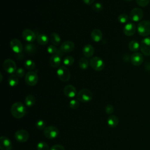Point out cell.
Segmentation results:
<instances>
[{
    "instance_id": "6da1fadb",
    "label": "cell",
    "mask_w": 150,
    "mask_h": 150,
    "mask_svg": "<svg viewBox=\"0 0 150 150\" xmlns=\"http://www.w3.org/2000/svg\"><path fill=\"white\" fill-rule=\"evenodd\" d=\"M11 112L13 117L19 119L25 116L26 113V108L22 103L18 101L12 105Z\"/></svg>"
},
{
    "instance_id": "7a4b0ae2",
    "label": "cell",
    "mask_w": 150,
    "mask_h": 150,
    "mask_svg": "<svg viewBox=\"0 0 150 150\" xmlns=\"http://www.w3.org/2000/svg\"><path fill=\"white\" fill-rule=\"evenodd\" d=\"M137 32L142 36H147L150 35V21H142L139 22L137 26Z\"/></svg>"
},
{
    "instance_id": "3957f363",
    "label": "cell",
    "mask_w": 150,
    "mask_h": 150,
    "mask_svg": "<svg viewBox=\"0 0 150 150\" xmlns=\"http://www.w3.org/2000/svg\"><path fill=\"white\" fill-rule=\"evenodd\" d=\"M93 95L91 91L88 89L81 90L77 95V98L79 101L82 103H88L93 98Z\"/></svg>"
},
{
    "instance_id": "277c9868",
    "label": "cell",
    "mask_w": 150,
    "mask_h": 150,
    "mask_svg": "<svg viewBox=\"0 0 150 150\" xmlns=\"http://www.w3.org/2000/svg\"><path fill=\"white\" fill-rule=\"evenodd\" d=\"M90 64L92 69L96 71H101L104 68V62L98 56H94L90 60Z\"/></svg>"
},
{
    "instance_id": "5b68a950",
    "label": "cell",
    "mask_w": 150,
    "mask_h": 150,
    "mask_svg": "<svg viewBox=\"0 0 150 150\" xmlns=\"http://www.w3.org/2000/svg\"><path fill=\"white\" fill-rule=\"evenodd\" d=\"M56 74L57 77L63 82L69 81L70 77V73L69 69L64 66L59 67L57 70Z\"/></svg>"
},
{
    "instance_id": "8992f818",
    "label": "cell",
    "mask_w": 150,
    "mask_h": 150,
    "mask_svg": "<svg viewBox=\"0 0 150 150\" xmlns=\"http://www.w3.org/2000/svg\"><path fill=\"white\" fill-rule=\"evenodd\" d=\"M25 80L26 83L30 86H35L38 81V75L36 71H29L25 76Z\"/></svg>"
},
{
    "instance_id": "52a82bcc",
    "label": "cell",
    "mask_w": 150,
    "mask_h": 150,
    "mask_svg": "<svg viewBox=\"0 0 150 150\" xmlns=\"http://www.w3.org/2000/svg\"><path fill=\"white\" fill-rule=\"evenodd\" d=\"M4 69L9 74H12L15 73L17 69L15 62L11 59H7L3 63Z\"/></svg>"
},
{
    "instance_id": "ba28073f",
    "label": "cell",
    "mask_w": 150,
    "mask_h": 150,
    "mask_svg": "<svg viewBox=\"0 0 150 150\" xmlns=\"http://www.w3.org/2000/svg\"><path fill=\"white\" fill-rule=\"evenodd\" d=\"M144 16L143 11L139 8H133L129 15V18L133 22H138L142 19Z\"/></svg>"
},
{
    "instance_id": "9c48e42d",
    "label": "cell",
    "mask_w": 150,
    "mask_h": 150,
    "mask_svg": "<svg viewBox=\"0 0 150 150\" xmlns=\"http://www.w3.org/2000/svg\"><path fill=\"white\" fill-rule=\"evenodd\" d=\"M59 129L54 126L46 127L43 130L44 136L48 139H54L59 135Z\"/></svg>"
},
{
    "instance_id": "30bf717a",
    "label": "cell",
    "mask_w": 150,
    "mask_h": 150,
    "mask_svg": "<svg viewBox=\"0 0 150 150\" xmlns=\"http://www.w3.org/2000/svg\"><path fill=\"white\" fill-rule=\"evenodd\" d=\"M140 50L145 56H150V37H147L142 40L140 43Z\"/></svg>"
},
{
    "instance_id": "8fae6325",
    "label": "cell",
    "mask_w": 150,
    "mask_h": 150,
    "mask_svg": "<svg viewBox=\"0 0 150 150\" xmlns=\"http://www.w3.org/2000/svg\"><path fill=\"white\" fill-rule=\"evenodd\" d=\"M9 46L12 50L18 54L21 53L23 50V45L22 42L17 39H12L10 41Z\"/></svg>"
},
{
    "instance_id": "7c38bea8",
    "label": "cell",
    "mask_w": 150,
    "mask_h": 150,
    "mask_svg": "<svg viewBox=\"0 0 150 150\" xmlns=\"http://www.w3.org/2000/svg\"><path fill=\"white\" fill-rule=\"evenodd\" d=\"M22 38L29 43H32L35 41L37 38L35 33L29 29H24L22 32Z\"/></svg>"
},
{
    "instance_id": "4fadbf2b",
    "label": "cell",
    "mask_w": 150,
    "mask_h": 150,
    "mask_svg": "<svg viewBox=\"0 0 150 150\" xmlns=\"http://www.w3.org/2000/svg\"><path fill=\"white\" fill-rule=\"evenodd\" d=\"M29 137V133L25 129H19L15 134V139L19 142H25L27 141Z\"/></svg>"
},
{
    "instance_id": "5bb4252c",
    "label": "cell",
    "mask_w": 150,
    "mask_h": 150,
    "mask_svg": "<svg viewBox=\"0 0 150 150\" xmlns=\"http://www.w3.org/2000/svg\"><path fill=\"white\" fill-rule=\"evenodd\" d=\"M136 26L133 22H128L123 28V32L127 36H131L135 34Z\"/></svg>"
},
{
    "instance_id": "9a60e30c",
    "label": "cell",
    "mask_w": 150,
    "mask_h": 150,
    "mask_svg": "<svg viewBox=\"0 0 150 150\" xmlns=\"http://www.w3.org/2000/svg\"><path fill=\"white\" fill-rule=\"evenodd\" d=\"M75 45L74 43L70 40H66L63 42L61 45L60 49L63 53H70L73 51L74 49Z\"/></svg>"
},
{
    "instance_id": "2e32d148",
    "label": "cell",
    "mask_w": 150,
    "mask_h": 150,
    "mask_svg": "<svg viewBox=\"0 0 150 150\" xmlns=\"http://www.w3.org/2000/svg\"><path fill=\"white\" fill-rule=\"evenodd\" d=\"M130 60L133 65L139 66L144 61V57L141 53L139 52H135L131 56Z\"/></svg>"
},
{
    "instance_id": "e0dca14e",
    "label": "cell",
    "mask_w": 150,
    "mask_h": 150,
    "mask_svg": "<svg viewBox=\"0 0 150 150\" xmlns=\"http://www.w3.org/2000/svg\"><path fill=\"white\" fill-rule=\"evenodd\" d=\"M12 145L11 140L7 137L2 136L0 138V148L1 150H11Z\"/></svg>"
},
{
    "instance_id": "ac0fdd59",
    "label": "cell",
    "mask_w": 150,
    "mask_h": 150,
    "mask_svg": "<svg viewBox=\"0 0 150 150\" xmlns=\"http://www.w3.org/2000/svg\"><path fill=\"white\" fill-rule=\"evenodd\" d=\"M63 92L64 95L69 98H73L77 94V91L76 88L71 84L66 85L63 89Z\"/></svg>"
},
{
    "instance_id": "d6986e66",
    "label": "cell",
    "mask_w": 150,
    "mask_h": 150,
    "mask_svg": "<svg viewBox=\"0 0 150 150\" xmlns=\"http://www.w3.org/2000/svg\"><path fill=\"white\" fill-rule=\"evenodd\" d=\"M62 62V56L58 54H54L52 55L50 58L49 63L50 66L53 68H57L60 66Z\"/></svg>"
},
{
    "instance_id": "ffe728a7",
    "label": "cell",
    "mask_w": 150,
    "mask_h": 150,
    "mask_svg": "<svg viewBox=\"0 0 150 150\" xmlns=\"http://www.w3.org/2000/svg\"><path fill=\"white\" fill-rule=\"evenodd\" d=\"M94 53V49L90 44L86 45L83 48V54L86 58L91 57Z\"/></svg>"
},
{
    "instance_id": "44dd1931",
    "label": "cell",
    "mask_w": 150,
    "mask_h": 150,
    "mask_svg": "<svg viewBox=\"0 0 150 150\" xmlns=\"http://www.w3.org/2000/svg\"><path fill=\"white\" fill-rule=\"evenodd\" d=\"M91 38L96 42L101 41L103 38V33L100 29H94L91 32Z\"/></svg>"
},
{
    "instance_id": "7402d4cb",
    "label": "cell",
    "mask_w": 150,
    "mask_h": 150,
    "mask_svg": "<svg viewBox=\"0 0 150 150\" xmlns=\"http://www.w3.org/2000/svg\"><path fill=\"white\" fill-rule=\"evenodd\" d=\"M119 122L118 118L115 115H110L107 119V124L111 128H114L117 127Z\"/></svg>"
},
{
    "instance_id": "603a6c76",
    "label": "cell",
    "mask_w": 150,
    "mask_h": 150,
    "mask_svg": "<svg viewBox=\"0 0 150 150\" xmlns=\"http://www.w3.org/2000/svg\"><path fill=\"white\" fill-rule=\"evenodd\" d=\"M50 40L52 44L55 46H58L61 42V38L59 35L56 32H53L50 36Z\"/></svg>"
},
{
    "instance_id": "cb8c5ba5",
    "label": "cell",
    "mask_w": 150,
    "mask_h": 150,
    "mask_svg": "<svg viewBox=\"0 0 150 150\" xmlns=\"http://www.w3.org/2000/svg\"><path fill=\"white\" fill-rule=\"evenodd\" d=\"M37 42L40 45H46L49 42V38L45 34H39L36 38Z\"/></svg>"
},
{
    "instance_id": "d4e9b609",
    "label": "cell",
    "mask_w": 150,
    "mask_h": 150,
    "mask_svg": "<svg viewBox=\"0 0 150 150\" xmlns=\"http://www.w3.org/2000/svg\"><path fill=\"white\" fill-rule=\"evenodd\" d=\"M8 83L11 87L16 86L19 83L18 77L14 74H11L8 79Z\"/></svg>"
},
{
    "instance_id": "484cf974",
    "label": "cell",
    "mask_w": 150,
    "mask_h": 150,
    "mask_svg": "<svg viewBox=\"0 0 150 150\" xmlns=\"http://www.w3.org/2000/svg\"><path fill=\"white\" fill-rule=\"evenodd\" d=\"M35 101H36V99H35V97H34V96L32 95V94H29L28 95L25 99V105L27 106V107H32L35 103Z\"/></svg>"
},
{
    "instance_id": "4316f807",
    "label": "cell",
    "mask_w": 150,
    "mask_h": 150,
    "mask_svg": "<svg viewBox=\"0 0 150 150\" xmlns=\"http://www.w3.org/2000/svg\"><path fill=\"white\" fill-rule=\"evenodd\" d=\"M128 48L130 51L133 52H137L140 48V45L136 40H131L128 45Z\"/></svg>"
},
{
    "instance_id": "83f0119b",
    "label": "cell",
    "mask_w": 150,
    "mask_h": 150,
    "mask_svg": "<svg viewBox=\"0 0 150 150\" xmlns=\"http://www.w3.org/2000/svg\"><path fill=\"white\" fill-rule=\"evenodd\" d=\"M36 46L34 44H32L31 43H26L24 46V51L29 54H33L36 51Z\"/></svg>"
},
{
    "instance_id": "f1b7e54d",
    "label": "cell",
    "mask_w": 150,
    "mask_h": 150,
    "mask_svg": "<svg viewBox=\"0 0 150 150\" xmlns=\"http://www.w3.org/2000/svg\"><path fill=\"white\" fill-rule=\"evenodd\" d=\"M89 64L90 62L86 57H82L79 60V65L80 68L82 70H86L88 67Z\"/></svg>"
},
{
    "instance_id": "f546056e",
    "label": "cell",
    "mask_w": 150,
    "mask_h": 150,
    "mask_svg": "<svg viewBox=\"0 0 150 150\" xmlns=\"http://www.w3.org/2000/svg\"><path fill=\"white\" fill-rule=\"evenodd\" d=\"M24 66L26 69L29 70L30 71H32L33 70H34L35 69L36 64H35V63L34 61H33L32 60H30V59H28V60H26L25 62Z\"/></svg>"
},
{
    "instance_id": "4dcf8cb0",
    "label": "cell",
    "mask_w": 150,
    "mask_h": 150,
    "mask_svg": "<svg viewBox=\"0 0 150 150\" xmlns=\"http://www.w3.org/2000/svg\"><path fill=\"white\" fill-rule=\"evenodd\" d=\"M74 62V59L71 56H66L63 60V63L64 66H70L73 64Z\"/></svg>"
},
{
    "instance_id": "1f68e13d",
    "label": "cell",
    "mask_w": 150,
    "mask_h": 150,
    "mask_svg": "<svg viewBox=\"0 0 150 150\" xmlns=\"http://www.w3.org/2000/svg\"><path fill=\"white\" fill-rule=\"evenodd\" d=\"M118 21L121 23H125L128 21V16L126 13H121L118 16Z\"/></svg>"
},
{
    "instance_id": "d6a6232c",
    "label": "cell",
    "mask_w": 150,
    "mask_h": 150,
    "mask_svg": "<svg viewBox=\"0 0 150 150\" xmlns=\"http://www.w3.org/2000/svg\"><path fill=\"white\" fill-rule=\"evenodd\" d=\"M59 49H57L55 45H49L47 47V52L51 54L52 55L54 54H57L58 52Z\"/></svg>"
},
{
    "instance_id": "836d02e7",
    "label": "cell",
    "mask_w": 150,
    "mask_h": 150,
    "mask_svg": "<svg viewBox=\"0 0 150 150\" xmlns=\"http://www.w3.org/2000/svg\"><path fill=\"white\" fill-rule=\"evenodd\" d=\"M91 8L94 11L99 12L103 9V5L100 2H96L92 5Z\"/></svg>"
},
{
    "instance_id": "e575fe53",
    "label": "cell",
    "mask_w": 150,
    "mask_h": 150,
    "mask_svg": "<svg viewBox=\"0 0 150 150\" xmlns=\"http://www.w3.org/2000/svg\"><path fill=\"white\" fill-rule=\"evenodd\" d=\"M38 150H49L48 145L44 142H40L37 144Z\"/></svg>"
},
{
    "instance_id": "d590c367",
    "label": "cell",
    "mask_w": 150,
    "mask_h": 150,
    "mask_svg": "<svg viewBox=\"0 0 150 150\" xmlns=\"http://www.w3.org/2000/svg\"><path fill=\"white\" fill-rule=\"evenodd\" d=\"M36 127L38 129L42 130V129H44L46 128V124L45 122L43 120H40L39 121H38L36 123Z\"/></svg>"
},
{
    "instance_id": "8d00e7d4",
    "label": "cell",
    "mask_w": 150,
    "mask_h": 150,
    "mask_svg": "<svg viewBox=\"0 0 150 150\" xmlns=\"http://www.w3.org/2000/svg\"><path fill=\"white\" fill-rule=\"evenodd\" d=\"M150 2V0H136L137 5L141 7L146 6Z\"/></svg>"
},
{
    "instance_id": "74e56055",
    "label": "cell",
    "mask_w": 150,
    "mask_h": 150,
    "mask_svg": "<svg viewBox=\"0 0 150 150\" xmlns=\"http://www.w3.org/2000/svg\"><path fill=\"white\" fill-rule=\"evenodd\" d=\"M15 74L20 78L23 77L25 76V70L22 67H19L15 71Z\"/></svg>"
},
{
    "instance_id": "f35d334b",
    "label": "cell",
    "mask_w": 150,
    "mask_h": 150,
    "mask_svg": "<svg viewBox=\"0 0 150 150\" xmlns=\"http://www.w3.org/2000/svg\"><path fill=\"white\" fill-rule=\"evenodd\" d=\"M69 105L70 107V108H73V109H76L79 106V102L74 99L71 100L70 103H69Z\"/></svg>"
},
{
    "instance_id": "ab89813d",
    "label": "cell",
    "mask_w": 150,
    "mask_h": 150,
    "mask_svg": "<svg viewBox=\"0 0 150 150\" xmlns=\"http://www.w3.org/2000/svg\"><path fill=\"white\" fill-rule=\"evenodd\" d=\"M105 112L107 114H112L114 111V107L111 105V104H108L106 107H105Z\"/></svg>"
},
{
    "instance_id": "60d3db41",
    "label": "cell",
    "mask_w": 150,
    "mask_h": 150,
    "mask_svg": "<svg viewBox=\"0 0 150 150\" xmlns=\"http://www.w3.org/2000/svg\"><path fill=\"white\" fill-rule=\"evenodd\" d=\"M50 150H65V149L62 145L57 144L52 146Z\"/></svg>"
},
{
    "instance_id": "b9f144b4",
    "label": "cell",
    "mask_w": 150,
    "mask_h": 150,
    "mask_svg": "<svg viewBox=\"0 0 150 150\" xmlns=\"http://www.w3.org/2000/svg\"><path fill=\"white\" fill-rule=\"evenodd\" d=\"M95 0H83V2L84 4H86V5H91L94 3Z\"/></svg>"
},
{
    "instance_id": "7bdbcfd3",
    "label": "cell",
    "mask_w": 150,
    "mask_h": 150,
    "mask_svg": "<svg viewBox=\"0 0 150 150\" xmlns=\"http://www.w3.org/2000/svg\"><path fill=\"white\" fill-rule=\"evenodd\" d=\"M0 76H1V80H0V81H2V74L1 73H0Z\"/></svg>"
},
{
    "instance_id": "ee69618b",
    "label": "cell",
    "mask_w": 150,
    "mask_h": 150,
    "mask_svg": "<svg viewBox=\"0 0 150 150\" xmlns=\"http://www.w3.org/2000/svg\"><path fill=\"white\" fill-rule=\"evenodd\" d=\"M124 1H131L132 0H124Z\"/></svg>"
}]
</instances>
